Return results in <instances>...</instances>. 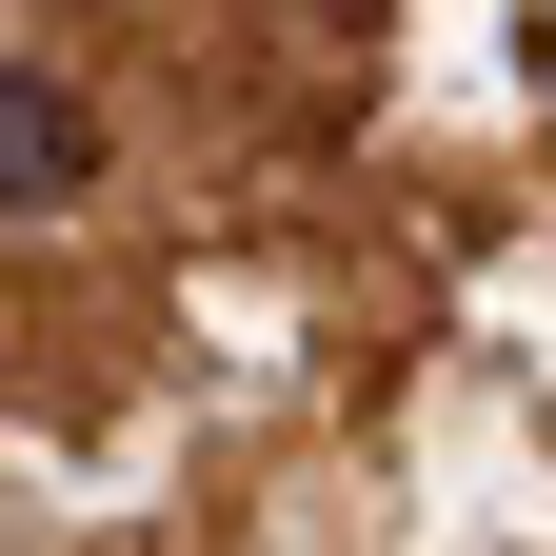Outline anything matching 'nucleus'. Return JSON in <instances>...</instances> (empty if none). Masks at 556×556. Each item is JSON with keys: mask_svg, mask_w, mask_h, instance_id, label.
Masks as SVG:
<instances>
[{"mask_svg": "<svg viewBox=\"0 0 556 556\" xmlns=\"http://www.w3.org/2000/svg\"><path fill=\"white\" fill-rule=\"evenodd\" d=\"M80 160H100L80 100H60L40 60H0V199H80Z\"/></svg>", "mask_w": 556, "mask_h": 556, "instance_id": "nucleus-1", "label": "nucleus"}]
</instances>
